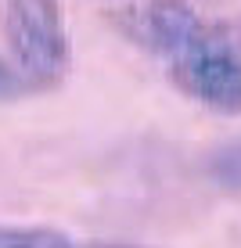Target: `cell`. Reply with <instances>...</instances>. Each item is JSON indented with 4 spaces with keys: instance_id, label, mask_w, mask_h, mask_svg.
Masks as SVG:
<instances>
[{
    "instance_id": "277c9868",
    "label": "cell",
    "mask_w": 241,
    "mask_h": 248,
    "mask_svg": "<svg viewBox=\"0 0 241 248\" xmlns=\"http://www.w3.org/2000/svg\"><path fill=\"white\" fill-rule=\"evenodd\" d=\"M0 248H72V241L50 227H0Z\"/></svg>"
},
{
    "instance_id": "3957f363",
    "label": "cell",
    "mask_w": 241,
    "mask_h": 248,
    "mask_svg": "<svg viewBox=\"0 0 241 248\" xmlns=\"http://www.w3.org/2000/svg\"><path fill=\"white\" fill-rule=\"evenodd\" d=\"M123 29L141 47L155 50L162 58H173L187 40L202 29V15L191 7V0H144V4L123 11Z\"/></svg>"
},
{
    "instance_id": "8992f818",
    "label": "cell",
    "mask_w": 241,
    "mask_h": 248,
    "mask_svg": "<svg viewBox=\"0 0 241 248\" xmlns=\"http://www.w3.org/2000/svg\"><path fill=\"white\" fill-rule=\"evenodd\" d=\"M22 79L25 76H18V72H11L4 62H0V97H7V93H15V90H22Z\"/></svg>"
},
{
    "instance_id": "7a4b0ae2",
    "label": "cell",
    "mask_w": 241,
    "mask_h": 248,
    "mask_svg": "<svg viewBox=\"0 0 241 248\" xmlns=\"http://www.w3.org/2000/svg\"><path fill=\"white\" fill-rule=\"evenodd\" d=\"M4 40L32 87H50L68 72V32L58 0H7Z\"/></svg>"
},
{
    "instance_id": "6da1fadb",
    "label": "cell",
    "mask_w": 241,
    "mask_h": 248,
    "mask_svg": "<svg viewBox=\"0 0 241 248\" xmlns=\"http://www.w3.org/2000/svg\"><path fill=\"white\" fill-rule=\"evenodd\" d=\"M169 76L191 101L223 115L241 112V32L223 22L202 29L169 58Z\"/></svg>"
},
{
    "instance_id": "5b68a950",
    "label": "cell",
    "mask_w": 241,
    "mask_h": 248,
    "mask_svg": "<svg viewBox=\"0 0 241 248\" xmlns=\"http://www.w3.org/2000/svg\"><path fill=\"white\" fill-rule=\"evenodd\" d=\"M212 176L230 191H241V144H230L227 151L212 158Z\"/></svg>"
}]
</instances>
